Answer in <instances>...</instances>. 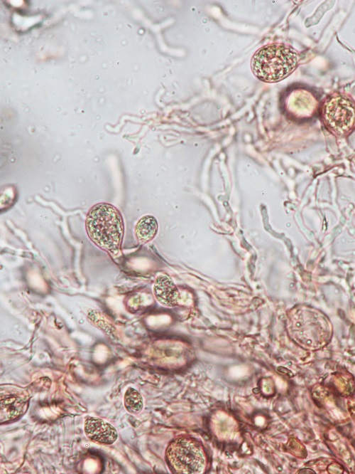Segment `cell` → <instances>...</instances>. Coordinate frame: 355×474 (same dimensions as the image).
I'll return each mask as SVG.
<instances>
[{
    "instance_id": "2",
    "label": "cell",
    "mask_w": 355,
    "mask_h": 474,
    "mask_svg": "<svg viewBox=\"0 0 355 474\" xmlns=\"http://www.w3.org/2000/svg\"><path fill=\"white\" fill-rule=\"evenodd\" d=\"M299 61L297 53L290 46L272 43L258 49L253 56V73L266 83L278 82L290 75Z\"/></svg>"
},
{
    "instance_id": "1",
    "label": "cell",
    "mask_w": 355,
    "mask_h": 474,
    "mask_svg": "<svg viewBox=\"0 0 355 474\" xmlns=\"http://www.w3.org/2000/svg\"><path fill=\"white\" fill-rule=\"evenodd\" d=\"M85 227L90 240L112 256L119 253L124 233L120 211L113 205L100 203L88 212Z\"/></svg>"
},
{
    "instance_id": "9",
    "label": "cell",
    "mask_w": 355,
    "mask_h": 474,
    "mask_svg": "<svg viewBox=\"0 0 355 474\" xmlns=\"http://www.w3.org/2000/svg\"><path fill=\"white\" fill-rule=\"evenodd\" d=\"M124 404L128 412L138 414L143 407V397L136 389L129 387L124 394Z\"/></svg>"
},
{
    "instance_id": "5",
    "label": "cell",
    "mask_w": 355,
    "mask_h": 474,
    "mask_svg": "<svg viewBox=\"0 0 355 474\" xmlns=\"http://www.w3.org/2000/svg\"><path fill=\"white\" fill-rule=\"evenodd\" d=\"M297 312L298 327L303 328L302 341L310 348H317L327 342L331 328L327 318L320 311L309 307H303Z\"/></svg>"
},
{
    "instance_id": "8",
    "label": "cell",
    "mask_w": 355,
    "mask_h": 474,
    "mask_svg": "<svg viewBox=\"0 0 355 474\" xmlns=\"http://www.w3.org/2000/svg\"><path fill=\"white\" fill-rule=\"evenodd\" d=\"M158 224L156 218L151 215L142 216L136 223L134 228L137 241L146 243L152 241L158 232Z\"/></svg>"
},
{
    "instance_id": "6",
    "label": "cell",
    "mask_w": 355,
    "mask_h": 474,
    "mask_svg": "<svg viewBox=\"0 0 355 474\" xmlns=\"http://www.w3.org/2000/svg\"><path fill=\"white\" fill-rule=\"evenodd\" d=\"M86 436L92 442L102 445H111L118 438L116 428L102 418L87 416L84 423Z\"/></svg>"
},
{
    "instance_id": "7",
    "label": "cell",
    "mask_w": 355,
    "mask_h": 474,
    "mask_svg": "<svg viewBox=\"0 0 355 474\" xmlns=\"http://www.w3.org/2000/svg\"><path fill=\"white\" fill-rule=\"evenodd\" d=\"M153 291L157 301L165 307L175 306L180 299L177 286L167 275H161L156 278Z\"/></svg>"
},
{
    "instance_id": "4",
    "label": "cell",
    "mask_w": 355,
    "mask_h": 474,
    "mask_svg": "<svg viewBox=\"0 0 355 474\" xmlns=\"http://www.w3.org/2000/svg\"><path fill=\"white\" fill-rule=\"evenodd\" d=\"M322 118L333 135L344 137L355 128V102L343 94L329 95L322 106Z\"/></svg>"
},
{
    "instance_id": "3",
    "label": "cell",
    "mask_w": 355,
    "mask_h": 474,
    "mask_svg": "<svg viewBox=\"0 0 355 474\" xmlns=\"http://www.w3.org/2000/svg\"><path fill=\"white\" fill-rule=\"evenodd\" d=\"M166 460L170 468L177 473L198 474L205 467V455L196 441L180 437L175 439L166 450Z\"/></svg>"
}]
</instances>
